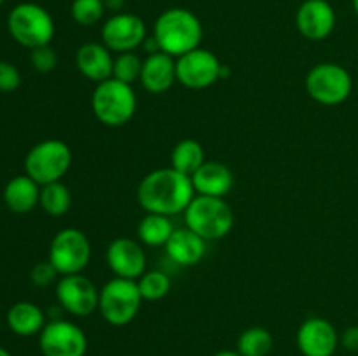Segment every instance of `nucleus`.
<instances>
[{"label": "nucleus", "instance_id": "1", "mask_svg": "<svg viewBox=\"0 0 358 356\" xmlns=\"http://www.w3.org/2000/svg\"><path fill=\"white\" fill-rule=\"evenodd\" d=\"M194 195L191 177L171 166L147 173L136 188V199L147 213L166 216L184 213Z\"/></svg>", "mask_w": 358, "mask_h": 356}, {"label": "nucleus", "instance_id": "2", "mask_svg": "<svg viewBox=\"0 0 358 356\" xmlns=\"http://www.w3.org/2000/svg\"><path fill=\"white\" fill-rule=\"evenodd\" d=\"M152 37L157 40L161 51L173 58H180L182 54L194 51L201 44V21L191 10L171 7L159 14L154 23Z\"/></svg>", "mask_w": 358, "mask_h": 356}, {"label": "nucleus", "instance_id": "3", "mask_svg": "<svg viewBox=\"0 0 358 356\" xmlns=\"http://www.w3.org/2000/svg\"><path fill=\"white\" fill-rule=\"evenodd\" d=\"M136 107H138V98L133 86L121 82L114 77L96 84L91 94V108H93L94 117L101 124L110 126V128H119L131 121Z\"/></svg>", "mask_w": 358, "mask_h": 356}, {"label": "nucleus", "instance_id": "4", "mask_svg": "<svg viewBox=\"0 0 358 356\" xmlns=\"http://www.w3.org/2000/svg\"><path fill=\"white\" fill-rule=\"evenodd\" d=\"M185 227L194 230L205 241L222 239L234 225L233 208L224 198L194 195L184 212Z\"/></svg>", "mask_w": 358, "mask_h": 356}, {"label": "nucleus", "instance_id": "5", "mask_svg": "<svg viewBox=\"0 0 358 356\" xmlns=\"http://www.w3.org/2000/svg\"><path fill=\"white\" fill-rule=\"evenodd\" d=\"M9 34L17 44L31 49L51 44L55 37V21L42 6L34 2L17 3L7 17Z\"/></svg>", "mask_w": 358, "mask_h": 356}, {"label": "nucleus", "instance_id": "6", "mask_svg": "<svg viewBox=\"0 0 358 356\" xmlns=\"http://www.w3.org/2000/svg\"><path fill=\"white\" fill-rule=\"evenodd\" d=\"M142 302V293L136 281L112 278L100 288L98 311L112 327H126L138 316Z\"/></svg>", "mask_w": 358, "mask_h": 356}, {"label": "nucleus", "instance_id": "7", "mask_svg": "<svg viewBox=\"0 0 358 356\" xmlns=\"http://www.w3.org/2000/svg\"><path fill=\"white\" fill-rule=\"evenodd\" d=\"M72 166V150L62 140H44L31 147L24 157V171L38 185L62 181Z\"/></svg>", "mask_w": 358, "mask_h": 356}, {"label": "nucleus", "instance_id": "8", "mask_svg": "<svg viewBox=\"0 0 358 356\" xmlns=\"http://www.w3.org/2000/svg\"><path fill=\"white\" fill-rule=\"evenodd\" d=\"M306 91L320 105H341L350 98L353 79L345 66L338 63H318L308 72Z\"/></svg>", "mask_w": 358, "mask_h": 356}, {"label": "nucleus", "instance_id": "9", "mask_svg": "<svg viewBox=\"0 0 358 356\" xmlns=\"http://www.w3.org/2000/svg\"><path fill=\"white\" fill-rule=\"evenodd\" d=\"M48 260L58 274H80L91 260V243L83 230L76 227L62 229L51 241Z\"/></svg>", "mask_w": 358, "mask_h": 356}, {"label": "nucleus", "instance_id": "10", "mask_svg": "<svg viewBox=\"0 0 358 356\" xmlns=\"http://www.w3.org/2000/svg\"><path fill=\"white\" fill-rule=\"evenodd\" d=\"M38 348L44 356H84L87 351V337L79 325L58 318L42 328Z\"/></svg>", "mask_w": 358, "mask_h": 356}, {"label": "nucleus", "instance_id": "11", "mask_svg": "<svg viewBox=\"0 0 358 356\" xmlns=\"http://www.w3.org/2000/svg\"><path fill=\"white\" fill-rule=\"evenodd\" d=\"M222 63L208 49H194L177 58V80L189 89H206L220 80Z\"/></svg>", "mask_w": 358, "mask_h": 356}, {"label": "nucleus", "instance_id": "12", "mask_svg": "<svg viewBox=\"0 0 358 356\" xmlns=\"http://www.w3.org/2000/svg\"><path fill=\"white\" fill-rule=\"evenodd\" d=\"M145 38V21L131 13H115L101 27V44L119 54L142 47Z\"/></svg>", "mask_w": 358, "mask_h": 356}, {"label": "nucleus", "instance_id": "13", "mask_svg": "<svg viewBox=\"0 0 358 356\" xmlns=\"http://www.w3.org/2000/svg\"><path fill=\"white\" fill-rule=\"evenodd\" d=\"M56 299L59 306L72 316H90L98 309L100 290L83 274L63 276L56 285Z\"/></svg>", "mask_w": 358, "mask_h": 356}, {"label": "nucleus", "instance_id": "14", "mask_svg": "<svg viewBox=\"0 0 358 356\" xmlns=\"http://www.w3.org/2000/svg\"><path fill=\"white\" fill-rule=\"evenodd\" d=\"M297 348L303 356H334L339 348V334L325 318H308L297 330Z\"/></svg>", "mask_w": 358, "mask_h": 356}, {"label": "nucleus", "instance_id": "15", "mask_svg": "<svg viewBox=\"0 0 358 356\" xmlns=\"http://www.w3.org/2000/svg\"><path fill=\"white\" fill-rule=\"evenodd\" d=\"M107 265L115 278L136 279L145 272L147 257L142 244L129 237H117L107 246Z\"/></svg>", "mask_w": 358, "mask_h": 356}, {"label": "nucleus", "instance_id": "16", "mask_svg": "<svg viewBox=\"0 0 358 356\" xmlns=\"http://www.w3.org/2000/svg\"><path fill=\"white\" fill-rule=\"evenodd\" d=\"M296 24L308 40H324L336 28L334 7L327 0H304L297 9Z\"/></svg>", "mask_w": 358, "mask_h": 356}, {"label": "nucleus", "instance_id": "17", "mask_svg": "<svg viewBox=\"0 0 358 356\" xmlns=\"http://www.w3.org/2000/svg\"><path fill=\"white\" fill-rule=\"evenodd\" d=\"M76 66L87 80L100 84L110 79L114 73V58L112 51L105 44L87 42L76 52Z\"/></svg>", "mask_w": 358, "mask_h": 356}, {"label": "nucleus", "instance_id": "18", "mask_svg": "<svg viewBox=\"0 0 358 356\" xmlns=\"http://www.w3.org/2000/svg\"><path fill=\"white\" fill-rule=\"evenodd\" d=\"M140 82L149 93H166L177 82V61L166 52H154L143 59Z\"/></svg>", "mask_w": 358, "mask_h": 356}, {"label": "nucleus", "instance_id": "19", "mask_svg": "<svg viewBox=\"0 0 358 356\" xmlns=\"http://www.w3.org/2000/svg\"><path fill=\"white\" fill-rule=\"evenodd\" d=\"M192 187L198 195L224 198L234 185V175L219 161H205L191 177Z\"/></svg>", "mask_w": 358, "mask_h": 356}, {"label": "nucleus", "instance_id": "20", "mask_svg": "<svg viewBox=\"0 0 358 356\" xmlns=\"http://www.w3.org/2000/svg\"><path fill=\"white\" fill-rule=\"evenodd\" d=\"M166 255L182 267H191L201 262L206 251V241L189 227L175 229L168 243L164 244Z\"/></svg>", "mask_w": 358, "mask_h": 356}, {"label": "nucleus", "instance_id": "21", "mask_svg": "<svg viewBox=\"0 0 358 356\" xmlns=\"http://www.w3.org/2000/svg\"><path fill=\"white\" fill-rule=\"evenodd\" d=\"M41 185L28 175H17L3 188V202L14 213H28L38 205Z\"/></svg>", "mask_w": 358, "mask_h": 356}, {"label": "nucleus", "instance_id": "22", "mask_svg": "<svg viewBox=\"0 0 358 356\" xmlns=\"http://www.w3.org/2000/svg\"><path fill=\"white\" fill-rule=\"evenodd\" d=\"M7 325L20 337H31L45 327V314L37 304L21 300L7 311Z\"/></svg>", "mask_w": 358, "mask_h": 356}, {"label": "nucleus", "instance_id": "23", "mask_svg": "<svg viewBox=\"0 0 358 356\" xmlns=\"http://www.w3.org/2000/svg\"><path fill=\"white\" fill-rule=\"evenodd\" d=\"M173 230L175 227L170 216L159 215V213H147L136 227L138 239L147 246H164Z\"/></svg>", "mask_w": 358, "mask_h": 356}, {"label": "nucleus", "instance_id": "24", "mask_svg": "<svg viewBox=\"0 0 358 356\" xmlns=\"http://www.w3.org/2000/svg\"><path fill=\"white\" fill-rule=\"evenodd\" d=\"M205 161V150L201 143L192 138L180 140L171 150V168L187 177H192Z\"/></svg>", "mask_w": 358, "mask_h": 356}, {"label": "nucleus", "instance_id": "25", "mask_svg": "<svg viewBox=\"0 0 358 356\" xmlns=\"http://www.w3.org/2000/svg\"><path fill=\"white\" fill-rule=\"evenodd\" d=\"M38 205L51 216L65 215L70 209V205H72V195H70L69 187L62 181L42 185Z\"/></svg>", "mask_w": 358, "mask_h": 356}, {"label": "nucleus", "instance_id": "26", "mask_svg": "<svg viewBox=\"0 0 358 356\" xmlns=\"http://www.w3.org/2000/svg\"><path fill=\"white\" fill-rule=\"evenodd\" d=\"M273 335L264 327H250L243 330L238 339V349L241 356H268L271 353Z\"/></svg>", "mask_w": 358, "mask_h": 356}, {"label": "nucleus", "instance_id": "27", "mask_svg": "<svg viewBox=\"0 0 358 356\" xmlns=\"http://www.w3.org/2000/svg\"><path fill=\"white\" fill-rule=\"evenodd\" d=\"M140 293H142L143 300H156L164 299L170 293L171 281L163 271H145L138 279H136Z\"/></svg>", "mask_w": 358, "mask_h": 356}, {"label": "nucleus", "instance_id": "28", "mask_svg": "<svg viewBox=\"0 0 358 356\" xmlns=\"http://www.w3.org/2000/svg\"><path fill=\"white\" fill-rule=\"evenodd\" d=\"M143 59L140 58L135 51L121 52V54L114 59V73H112V77L121 80V82L133 86L136 80H140Z\"/></svg>", "mask_w": 358, "mask_h": 356}, {"label": "nucleus", "instance_id": "29", "mask_svg": "<svg viewBox=\"0 0 358 356\" xmlns=\"http://www.w3.org/2000/svg\"><path fill=\"white\" fill-rule=\"evenodd\" d=\"M103 0H73L70 7L73 21L80 27H93L103 17Z\"/></svg>", "mask_w": 358, "mask_h": 356}, {"label": "nucleus", "instance_id": "30", "mask_svg": "<svg viewBox=\"0 0 358 356\" xmlns=\"http://www.w3.org/2000/svg\"><path fill=\"white\" fill-rule=\"evenodd\" d=\"M30 61L34 65V68L41 73H49L56 68V63H58V56L56 51L49 45H41V47L31 49L30 52Z\"/></svg>", "mask_w": 358, "mask_h": 356}, {"label": "nucleus", "instance_id": "31", "mask_svg": "<svg viewBox=\"0 0 358 356\" xmlns=\"http://www.w3.org/2000/svg\"><path fill=\"white\" fill-rule=\"evenodd\" d=\"M56 276H58V271H56L55 265H52L49 260L35 264L30 272L31 283H34L35 286H38V288H44V286L51 285V283L56 279Z\"/></svg>", "mask_w": 358, "mask_h": 356}, {"label": "nucleus", "instance_id": "32", "mask_svg": "<svg viewBox=\"0 0 358 356\" xmlns=\"http://www.w3.org/2000/svg\"><path fill=\"white\" fill-rule=\"evenodd\" d=\"M21 75L16 66L9 61H0V91L13 93L20 87Z\"/></svg>", "mask_w": 358, "mask_h": 356}, {"label": "nucleus", "instance_id": "33", "mask_svg": "<svg viewBox=\"0 0 358 356\" xmlns=\"http://www.w3.org/2000/svg\"><path fill=\"white\" fill-rule=\"evenodd\" d=\"M339 344L348 351H358V325L346 328L341 335H339Z\"/></svg>", "mask_w": 358, "mask_h": 356}, {"label": "nucleus", "instance_id": "34", "mask_svg": "<svg viewBox=\"0 0 358 356\" xmlns=\"http://www.w3.org/2000/svg\"><path fill=\"white\" fill-rule=\"evenodd\" d=\"M105 3V9H110L114 10V13H119V10L122 9V6H124V0H103Z\"/></svg>", "mask_w": 358, "mask_h": 356}, {"label": "nucleus", "instance_id": "35", "mask_svg": "<svg viewBox=\"0 0 358 356\" xmlns=\"http://www.w3.org/2000/svg\"><path fill=\"white\" fill-rule=\"evenodd\" d=\"M213 356H241L240 353L238 351H231V349H224V351H219V353H215V355Z\"/></svg>", "mask_w": 358, "mask_h": 356}, {"label": "nucleus", "instance_id": "36", "mask_svg": "<svg viewBox=\"0 0 358 356\" xmlns=\"http://www.w3.org/2000/svg\"><path fill=\"white\" fill-rule=\"evenodd\" d=\"M0 356H13V355H10V353H9V351H7V349L0 348Z\"/></svg>", "mask_w": 358, "mask_h": 356}, {"label": "nucleus", "instance_id": "37", "mask_svg": "<svg viewBox=\"0 0 358 356\" xmlns=\"http://www.w3.org/2000/svg\"><path fill=\"white\" fill-rule=\"evenodd\" d=\"M353 10H355V14L358 16V0H353Z\"/></svg>", "mask_w": 358, "mask_h": 356}, {"label": "nucleus", "instance_id": "38", "mask_svg": "<svg viewBox=\"0 0 358 356\" xmlns=\"http://www.w3.org/2000/svg\"><path fill=\"white\" fill-rule=\"evenodd\" d=\"M2 3H3V0H0V6H2Z\"/></svg>", "mask_w": 358, "mask_h": 356}]
</instances>
